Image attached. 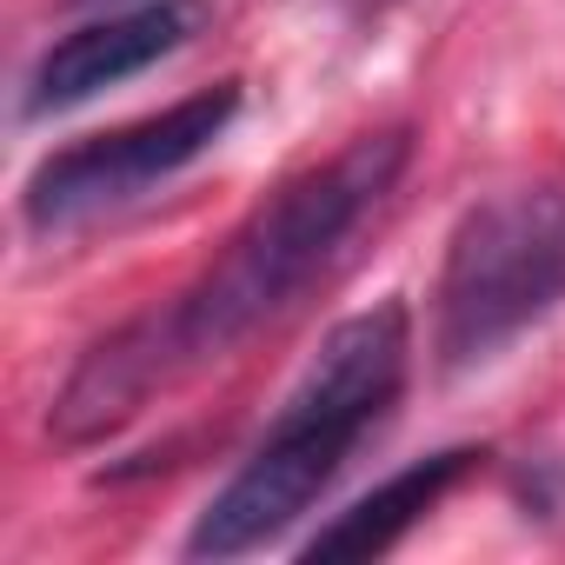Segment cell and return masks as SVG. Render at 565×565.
<instances>
[{
	"mask_svg": "<svg viewBox=\"0 0 565 565\" xmlns=\"http://www.w3.org/2000/svg\"><path fill=\"white\" fill-rule=\"evenodd\" d=\"M399 167H406V134H366L347 153H333L327 167L287 180L266 206L246 213V226L226 239V253L173 307L87 347V360L67 373V386L54 399V433L67 446H94V439L120 433L180 373L233 353L353 239V226L393 193Z\"/></svg>",
	"mask_w": 565,
	"mask_h": 565,
	"instance_id": "1",
	"label": "cell"
},
{
	"mask_svg": "<svg viewBox=\"0 0 565 565\" xmlns=\"http://www.w3.org/2000/svg\"><path fill=\"white\" fill-rule=\"evenodd\" d=\"M413 360V313L399 300H380L353 320H340L300 386L287 393L279 419L253 446V459L213 492L200 525L186 532V558H239L287 525H300L320 492L340 479L353 446L393 413Z\"/></svg>",
	"mask_w": 565,
	"mask_h": 565,
	"instance_id": "2",
	"label": "cell"
},
{
	"mask_svg": "<svg viewBox=\"0 0 565 565\" xmlns=\"http://www.w3.org/2000/svg\"><path fill=\"white\" fill-rule=\"evenodd\" d=\"M433 347L446 373L499 360L519 333L565 307V193L512 186L479 206L446 239Z\"/></svg>",
	"mask_w": 565,
	"mask_h": 565,
	"instance_id": "3",
	"label": "cell"
},
{
	"mask_svg": "<svg viewBox=\"0 0 565 565\" xmlns=\"http://www.w3.org/2000/svg\"><path fill=\"white\" fill-rule=\"evenodd\" d=\"M239 114V87L220 81L213 94H193V100H173L167 114H147L134 127H114V134H94L81 147H61L34 167L28 193H21V213L34 233H74L100 213H120L134 206L140 193H153L160 180H173L180 167H193Z\"/></svg>",
	"mask_w": 565,
	"mask_h": 565,
	"instance_id": "4",
	"label": "cell"
},
{
	"mask_svg": "<svg viewBox=\"0 0 565 565\" xmlns=\"http://www.w3.org/2000/svg\"><path fill=\"white\" fill-rule=\"evenodd\" d=\"M206 28V0H140L127 14H107V21H87L74 34H61L34 74H28V94H21V114L28 120H47V114H67L147 67H160L167 54H180L193 34Z\"/></svg>",
	"mask_w": 565,
	"mask_h": 565,
	"instance_id": "5",
	"label": "cell"
},
{
	"mask_svg": "<svg viewBox=\"0 0 565 565\" xmlns=\"http://www.w3.org/2000/svg\"><path fill=\"white\" fill-rule=\"evenodd\" d=\"M466 466H472V452L452 446V452H433V459L393 472L386 486H373L366 499H353L333 525H320V532L307 539V558H313V565H347V558H380V552H393V545L466 479Z\"/></svg>",
	"mask_w": 565,
	"mask_h": 565,
	"instance_id": "6",
	"label": "cell"
}]
</instances>
